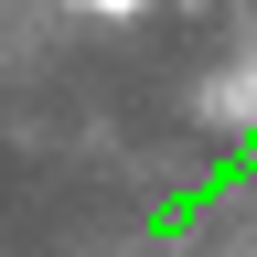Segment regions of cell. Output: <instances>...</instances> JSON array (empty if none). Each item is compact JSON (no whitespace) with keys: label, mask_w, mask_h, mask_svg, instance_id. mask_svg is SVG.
<instances>
[{"label":"cell","mask_w":257,"mask_h":257,"mask_svg":"<svg viewBox=\"0 0 257 257\" xmlns=\"http://www.w3.org/2000/svg\"><path fill=\"white\" fill-rule=\"evenodd\" d=\"M193 107H204V128H257V64H225Z\"/></svg>","instance_id":"6da1fadb"},{"label":"cell","mask_w":257,"mask_h":257,"mask_svg":"<svg viewBox=\"0 0 257 257\" xmlns=\"http://www.w3.org/2000/svg\"><path fill=\"white\" fill-rule=\"evenodd\" d=\"M150 0H64V22H140Z\"/></svg>","instance_id":"7a4b0ae2"}]
</instances>
